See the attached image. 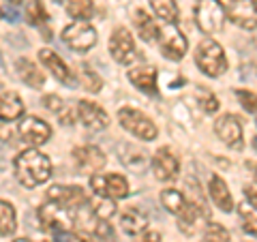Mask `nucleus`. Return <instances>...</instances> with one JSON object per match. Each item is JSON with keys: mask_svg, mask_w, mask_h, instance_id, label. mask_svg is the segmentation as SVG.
Here are the masks:
<instances>
[{"mask_svg": "<svg viewBox=\"0 0 257 242\" xmlns=\"http://www.w3.org/2000/svg\"><path fill=\"white\" fill-rule=\"evenodd\" d=\"M15 178H18L26 189L41 187L52 176V161L47 155L39 152L37 148H28L15 157Z\"/></svg>", "mask_w": 257, "mask_h": 242, "instance_id": "1", "label": "nucleus"}, {"mask_svg": "<svg viewBox=\"0 0 257 242\" xmlns=\"http://www.w3.org/2000/svg\"><path fill=\"white\" fill-rule=\"evenodd\" d=\"M195 64L208 77H221L227 71V58H225L223 47L216 41H212V39H204L197 45Z\"/></svg>", "mask_w": 257, "mask_h": 242, "instance_id": "2", "label": "nucleus"}, {"mask_svg": "<svg viewBox=\"0 0 257 242\" xmlns=\"http://www.w3.org/2000/svg\"><path fill=\"white\" fill-rule=\"evenodd\" d=\"M118 123L124 131L133 133L135 137H140L144 142H152L157 137V127L155 123L144 114V111L135 107H122L118 111Z\"/></svg>", "mask_w": 257, "mask_h": 242, "instance_id": "3", "label": "nucleus"}, {"mask_svg": "<svg viewBox=\"0 0 257 242\" xmlns=\"http://www.w3.org/2000/svg\"><path fill=\"white\" fill-rule=\"evenodd\" d=\"M195 24L204 35H214L225 24V7L219 0H199L195 7Z\"/></svg>", "mask_w": 257, "mask_h": 242, "instance_id": "4", "label": "nucleus"}, {"mask_svg": "<svg viewBox=\"0 0 257 242\" xmlns=\"http://www.w3.org/2000/svg\"><path fill=\"white\" fill-rule=\"evenodd\" d=\"M90 189L99 197L107 199H122L131 193L128 180L122 174H94L90 176Z\"/></svg>", "mask_w": 257, "mask_h": 242, "instance_id": "5", "label": "nucleus"}, {"mask_svg": "<svg viewBox=\"0 0 257 242\" xmlns=\"http://www.w3.org/2000/svg\"><path fill=\"white\" fill-rule=\"evenodd\" d=\"M62 41L75 52H88L96 45V30L88 22H73L62 30Z\"/></svg>", "mask_w": 257, "mask_h": 242, "instance_id": "6", "label": "nucleus"}, {"mask_svg": "<svg viewBox=\"0 0 257 242\" xmlns=\"http://www.w3.org/2000/svg\"><path fill=\"white\" fill-rule=\"evenodd\" d=\"M39 219L45 227H50L54 231H73V212L69 208H64L56 201H47L39 208Z\"/></svg>", "mask_w": 257, "mask_h": 242, "instance_id": "7", "label": "nucleus"}, {"mask_svg": "<svg viewBox=\"0 0 257 242\" xmlns=\"http://www.w3.org/2000/svg\"><path fill=\"white\" fill-rule=\"evenodd\" d=\"M159 37H161V52L165 54V58H170V60L184 58V54L189 50V41L176 24H167V26L161 30Z\"/></svg>", "mask_w": 257, "mask_h": 242, "instance_id": "8", "label": "nucleus"}, {"mask_svg": "<svg viewBox=\"0 0 257 242\" xmlns=\"http://www.w3.org/2000/svg\"><path fill=\"white\" fill-rule=\"evenodd\" d=\"M109 54L111 58L120 64H128L135 60V39L128 32V28L120 26L111 32L109 37Z\"/></svg>", "mask_w": 257, "mask_h": 242, "instance_id": "9", "label": "nucleus"}, {"mask_svg": "<svg viewBox=\"0 0 257 242\" xmlns=\"http://www.w3.org/2000/svg\"><path fill=\"white\" fill-rule=\"evenodd\" d=\"M47 199L56 201L69 210L73 208H82L88 204V195L82 187H73V184H54V187L47 191Z\"/></svg>", "mask_w": 257, "mask_h": 242, "instance_id": "10", "label": "nucleus"}, {"mask_svg": "<svg viewBox=\"0 0 257 242\" xmlns=\"http://www.w3.org/2000/svg\"><path fill=\"white\" fill-rule=\"evenodd\" d=\"M214 133L219 135V140L229 148L240 150L242 148V125H240L238 116L234 114H223L214 123Z\"/></svg>", "mask_w": 257, "mask_h": 242, "instance_id": "11", "label": "nucleus"}, {"mask_svg": "<svg viewBox=\"0 0 257 242\" xmlns=\"http://www.w3.org/2000/svg\"><path fill=\"white\" fill-rule=\"evenodd\" d=\"M20 137L24 144H30V146H41V144L50 142L52 137V129L47 123H43L41 118L37 116H26L20 123Z\"/></svg>", "mask_w": 257, "mask_h": 242, "instance_id": "12", "label": "nucleus"}, {"mask_svg": "<svg viewBox=\"0 0 257 242\" xmlns=\"http://www.w3.org/2000/svg\"><path fill=\"white\" fill-rule=\"evenodd\" d=\"M39 60H41V64H43L47 71H52V75L58 79V82L67 84V86H75V84H77V79H75V75H73V71L67 67V62H64L54 50L41 47V50H39Z\"/></svg>", "mask_w": 257, "mask_h": 242, "instance_id": "13", "label": "nucleus"}, {"mask_svg": "<svg viewBox=\"0 0 257 242\" xmlns=\"http://www.w3.org/2000/svg\"><path fill=\"white\" fill-rule=\"evenodd\" d=\"M73 159H75V165L82 174L86 176H92L96 174L99 169L105 167V155L101 152V148L96 146H79L73 150Z\"/></svg>", "mask_w": 257, "mask_h": 242, "instance_id": "14", "label": "nucleus"}, {"mask_svg": "<svg viewBox=\"0 0 257 242\" xmlns=\"http://www.w3.org/2000/svg\"><path fill=\"white\" fill-rule=\"evenodd\" d=\"M227 18L244 30L257 28V9L253 0H231L227 7Z\"/></svg>", "mask_w": 257, "mask_h": 242, "instance_id": "15", "label": "nucleus"}, {"mask_svg": "<svg viewBox=\"0 0 257 242\" xmlns=\"http://www.w3.org/2000/svg\"><path fill=\"white\" fill-rule=\"evenodd\" d=\"M152 172L159 180H174L180 172V161L170 148H159L152 157Z\"/></svg>", "mask_w": 257, "mask_h": 242, "instance_id": "16", "label": "nucleus"}, {"mask_svg": "<svg viewBox=\"0 0 257 242\" xmlns=\"http://www.w3.org/2000/svg\"><path fill=\"white\" fill-rule=\"evenodd\" d=\"M77 116L84 123V127L90 129V131H103L109 125L107 111L90 101H77Z\"/></svg>", "mask_w": 257, "mask_h": 242, "instance_id": "17", "label": "nucleus"}, {"mask_svg": "<svg viewBox=\"0 0 257 242\" xmlns=\"http://www.w3.org/2000/svg\"><path fill=\"white\" fill-rule=\"evenodd\" d=\"M202 223H208V210L202 208V206L197 208L195 201H187L184 212L178 216L180 231L187 233V236H193V233H197V229L202 227Z\"/></svg>", "mask_w": 257, "mask_h": 242, "instance_id": "18", "label": "nucleus"}, {"mask_svg": "<svg viewBox=\"0 0 257 242\" xmlns=\"http://www.w3.org/2000/svg\"><path fill=\"white\" fill-rule=\"evenodd\" d=\"M118 225L126 236H140V233H144L148 227V216L142 210H138V208H126V210L120 214Z\"/></svg>", "mask_w": 257, "mask_h": 242, "instance_id": "19", "label": "nucleus"}, {"mask_svg": "<svg viewBox=\"0 0 257 242\" xmlns=\"http://www.w3.org/2000/svg\"><path fill=\"white\" fill-rule=\"evenodd\" d=\"M208 191H210V197L214 201V206L219 208L221 212H231L234 210V197L227 189V184L221 176H212L210 178V184H208Z\"/></svg>", "mask_w": 257, "mask_h": 242, "instance_id": "20", "label": "nucleus"}, {"mask_svg": "<svg viewBox=\"0 0 257 242\" xmlns=\"http://www.w3.org/2000/svg\"><path fill=\"white\" fill-rule=\"evenodd\" d=\"M24 101L20 99L18 92L13 90H7L0 94V120H5V123H13V120H18L24 116Z\"/></svg>", "mask_w": 257, "mask_h": 242, "instance_id": "21", "label": "nucleus"}, {"mask_svg": "<svg viewBox=\"0 0 257 242\" xmlns=\"http://www.w3.org/2000/svg\"><path fill=\"white\" fill-rule=\"evenodd\" d=\"M128 82L135 88H140L144 92H157V69L146 64V67H135L128 71Z\"/></svg>", "mask_w": 257, "mask_h": 242, "instance_id": "22", "label": "nucleus"}, {"mask_svg": "<svg viewBox=\"0 0 257 242\" xmlns=\"http://www.w3.org/2000/svg\"><path fill=\"white\" fill-rule=\"evenodd\" d=\"M15 69H18L20 79H22V82H26L30 88H43L45 75H43L41 71H39L28 58H20L18 64H15Z\"/></svg>", "mask_w": 257, "mask_h": 242, "instance_id": "23", "label": "nucleus"}, {"mask_svg": "<svg viewBox=\"0 0 257 242\" xmlns=\"http://www.w3.org/2000/svg\"><path fill=\"white\" fill-rule=\"evenodd\" d=\"M135 26H138L140 37H142L146 43H152V41H155V39L161 35V28L157 26L155 20H152L146 11H138V13H135Z\"/></svg>", "mask_w": 257, "mask_h": 242, "instance_id": "24", "label": "nucleus"}, {"mask_svg": "<svg viewBox=\"0 0 257 242\" xmlns=\"http://www.w3.org/2000/svg\"><path fill=\"white\" fill-rule=\"evenodd\" d=\"M18 229V216H15V208L9 201L0 199V236H13Z\"/></svg>", "mask_w": 257, "mask_h": 242, "instance_id": "25", "label": "nucleus"}, {"mask_svg": "<svg viewBox=\"0 0 257 242\" xmlns=\"http://www.w3.org/2000/svg\"><path fill=\"white\" fill-rule=\"evenodd\" d=\"M161 204L167 208V212L180 216L184 212V208H187V197L176 189H165L163 193H161Z\"/></svg>", "mask_w": 257, "mask_h": 242, "instance_id": "26", "label": "nucleus"}, {"mask_svg": "<svg viewBox=\"0 0 257 242\" xmlns=\"http://www.w3.org/2000/svg\"><path fill=\"white\" fill-rule=\"evenodd\" d=\"M150 7L157 13V18L163 20L165 24H176V20H178V7L174 0H150Z\"/></svg>", "mask_w": 257, "mask_h": 242, "instance_id": "27", "label": "nucleus"}, {"mask_svg": "<svg viewBox=\"0 0 257 242\" xmlns=\"http://www.w3.org/2000/svg\"><path fill=\"white\" fill-rule=\"evenodd\" d=\"M67 13L79 22H86L92 18L94 5L92 0H67Z\"/></svg>", "mask_w": 257, "mask_h": 242, "instance_id": "28", "label": "nucleus"}, {"mask_svg": "<svg viewBox=\"0 0 257 242\" xmlns=\"http://www.w3.org/2000/svg\"><path fill=\"white\" fill-rule=\"evenodd\" d=\"M122 148L133 155V157H128V155H122V152H120V161H122V163H124L128 169H135V172H140V169L146 167L148 159H146V155H144L140 148H135V146H122Z\"/></svg>", "mask_w": 257, "mask_h": 242, "instance_id": "29", "label": "nucleus"}, {"mask_svg": "<svg viewBox=\"0 0 257 242\" xmlns=\"http://www.w3.org/2000/svg\"><path fill=\"white\" fill-rule=\"evenodd\" d=\"M238 212H240V216H242V221H244L242 229L246 233H251V236H257V210L255 208L248 204V201H242L240 208H238Z\"/></svg>", "mask_w": 257, "mask_h": 242, "instance_id": "30", "label": "nucleus"}, {"mask_svg": "<svg viewBox=\"0 0 257 242\" xmlns=\"http://www.w3.org/2000/svg\"><path fill=\"white\" fill-rule=\"evenodd\" d=\"M26 18L32 26H39V24L47 22V11L43 7V0H30L26 7Z\"/></svg>", "mask_w": 257, "mask_h": 242, "instance_id": "31", "label": "nucleus"}, {"mask_svg": "<svg viewBox=\"0 0 257 242\" xmlns=\"http://www.w3.org/2000/svg\"><path fill=\"white\" fill-rule=\"evenodd\" d=\"M204 242H231V233L221 223H208L204 231Z\"/></svg>", "mask_w": 257, "mask_h": 242, "instance_id": "32", "label": "nucleus"}, {"mask_svg": "<svg viewBox=\"0 0 257 242\" xmlns=\"http://www.w3.org/2000/svg\"><path fill=\"white\" fill-rule=\"evenodd\" d=\"M114 212H116V204L114 199H107V197H101L92 208V214L96 221H107L114 216Z\"/></svg>", "mask_w": 257, "mask_h": 242, "instance_id": "33", "label": "nucleus"}, {"mask_svg": "<svg viewBox=\"0 0 257 242\" xmlns=\"http://www.w3.org/2000/svg\"><path fill=\"white\" fill-rule=\"evenodd\" d=\"M79 79H82V86L86 88V90H90V92H99L101 90V77L94 73V71L88 67V64H82V73H79Z\"/></svg>", "mask_w": 257, "mask_h": 242, "instance_id": "34", "label": "nucleus"}, {"mask_svg": "<svg viewBox=\"0 0 257 242\" xmlns=\"http://www.w3.org/2000/svg\"><path fill=\"white\" fill-rule=\"evenodd\" d=\"M92 231H94L96 242H118L116 233H114V229H111V225H107V221H96Z\"/></svg>", "mask_w": 257, "mask_h": 242, "instance_id": "35", "label": "nucleus"}, {"mask_svg": "<svg viewBox=\"0 0 257 242\" xmlns=\"http://www.w3.org/2000/svg\"><path fill=\"white\" fill-rule=\"evenodd\" d=\"M236 96H238L240 105H242L246 111L257 114V92H253V90H236Z\"/></svg>", "mask_w": 257, "mask_h": 242, "instance_id": "36", "label": "nucleus"}, {"mask_svg": "<svg viewBox=\"0 0 257 242\" xmlns=\"http://www.w3.org/2000/svg\"><path fill=\"white\" fill-rule=\"evenodd\" d=\"M199 103H202V107L208 111V114H212V111L219 109V99H216L210 90H206V88H199Z\"/></svg>", "mask_w": 257, "mask_h": 242, "instance_id": "37", "label": "nucleus"}, {"mask_svg": "<svg viewBox=\"0 0 257 242\" xmlns=\"http://www.w3.org/2000/svg\"><path fill=\"white\" fill-rule=\"evenodd\" d=\"M43 105L50 109V111H56V114H60V111L64 109V101L60 99V96H56V94H47L45 99H43Z\"/></svg>", "mask_w": 257, "mask_h": 242, "instance_id": "38", "label": "nucleus"}, {"mask_svg": "<svg viewBox=\"0 0 257 242\" xmlns=\"http://www.w3.org/2000/svg\"><path fill=\"white\" fill-rule=\"evenodd\" d=\"M244 197H246L248 204L257 210V184H246L244 187Z\"/></svg>", "mask_w": 257, "mask_h": 242, "instance_id": "39", "label": "nucleus"}, {"mask_svg": "<svg viewBox=\"0 0 257 242\" xmlns=\"http://www.w3.org/2000/svg\"><path fill=\"white\" fill-rule=\"evenodd\" d=\"M138 242H161V233L159 231H146L138 238Z\"/></svg>", "mask_w": 257, "mask_h": 242, "instance_id": "40", "label": "nucleus"}, {"mask_svg": "<svg viewBox=\"0 0 257 242\" xmlns=\"http://www.w3.org/2000/svg\"><path fill=\"white\" fill-rule=\"evenodd\" d=\"M11 137H13V129L9 127V123L0 125V140H3V142H9Z\"/></svg>", "mask_w": 257, "mask_h": 242, "instance_id": "41", "label": "nucleus"}, {"mask_svg": "<svg viewBox=\"0 0 257 242\" xmlns=\"http://www.w3.org/2000/svg\"><path fill=\"white\" fill-rule=\"evenodd\" d=\"M244 167L248 169V172H253V176H255V182H257V163H255V161H246Z\"/></svg>", "mask_w": 257, "mask_h": 242, "instance_id": "42", "label": "nucleus"}, {"mask_svg": "<svg viewBox=\"0 0 257 242\" xmlns=\"http://www.w3.org/2000/svg\"><path fill=\"white\" fill-rule=\"evenodd\" d=\"M13 242H30L28 238H18V240H13Z\"/></svg>", "mask_w": 257, "mask_h": 242, "instance_id": "43", "label": "nucleus"}, {"mask_svg": "<svg viewBox=\"0 0 257 242\" xmlns=\"http://www.w3.org/2000/svg\"><path fill=\"white\" fill-rule=\"evenodd\" d=\"M253 3H255V9H257V0H253Z\"/></svg>", "mask_w": 257, "mask_h": 242, "instance_id": "44", "label": "nucleus"}, {"mask_svg": "<svg viewBox=\"0 0 257 242\" xmlns=\"http://www.w3.org/2000/svg\"><path fill=\"white\" fill-rule=\"evenodd\" d=\"M202 242H204V240H202Z\"/></svg>", "mask_w": 257, "mask_h": 242, "instance_id": "45", "label": "nucleus"}]
</instances>
